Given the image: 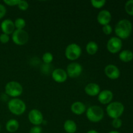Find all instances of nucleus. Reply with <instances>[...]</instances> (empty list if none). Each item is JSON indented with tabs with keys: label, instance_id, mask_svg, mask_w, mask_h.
Instances as JSON below:
<instances>
[{
	"label": "nucleus",
	"instance_id": "obj_1",
	"mask_svg": "<svg viewBox=\"0 0 133 133\" xmlns=\"http://www.w3.org/2000/svg\"><path fill=\"white\" fill-rule=\"evenodd\" d=\"M132 30V23L127 19H122L116 23L114 32L118 38L127 39L131 35Z\"/></svg>",
	"mask_w": 133,
	"mask_h": 133
},
{
	"label": "nucleus",
	"instance_id": "obj_2",
	"mask_svg": "<svg viewBox=\"0 0 133 133\" xmlns=\"http://www.w3.org/2000/svg\"><path fill=\"white\" fill-rule=\"evenodd\" d=\"M104 110L101 107L97 105H93L86 110V116L87 118L90 122L93 123H97L99 122L103 119L104 118Z\"/></svg>",
	"mask_w": 133,
	"mask_h": 133
},
{
	"label": "nucleus",
	"instance_id": "obj_3",
	"mask_svg": "<svg viewBox=\"0 0 133 133\" xmlns=\"http://www.w3.org/2000/svg\"><path fill=\"white\" fill-rule=\"evenodd\" d=\"M124 105L119 101L111 102L107 105L106 108L107 114L112 119L120 118L124 112Z\"/></svg>",
	"mask_w": 133,
	"mask_h": 133
},
{
	"label": "nucleus",
	"instance_id": "obj_4",
	"mask_svg": "<svg viewBox=\"0 0 133 133\" xmlns=\"http://www.w3.org/2000/svg\"><path fill=\"white\" fill-rule=\"evenodd\" d=\"M9 110L16 116L22 115L26 110V105L23 101L18 98L11 99L8 103Z\"/></svg>",
	"mask_w": 133,
	"mask_h": 133
},
{
	"label": "nucleus",
	"instance_id": "obj_5",
	"mask_svg": "<svg viewBox=\"0 0 133 133\" xmlns=\"http://www.w3.org/2000/svg\"><path fill=\"white\" fill-rule=\"evenodd\" d=\"M5 94L8 96L18 98L23 93V87L22 84L17 81H12L6 84L5 87Z\"/></svg>",
	"mask_w": 133,
	"mask_h": 133
},
{
	"label": "nucleus",
	"instance_id": "obj_6",
	"mask_svg": "<svg viewBox=\"0 0 133 133\" xmlns=\"http://www.w3.org/2000/svg\"><path fill=\"white\" fill-rule=\"evenodd\" d=\"M81 48L80 47V45L75 43L69 44L65 49V56L69 61H76L81 57Z\"/></svg>",
	"mask_w": 133,
	"mask_h": 133
},
{
	"label": "nucleus",
	"instance_id": "obj_7",
	"mask_svg": "<svg viewBox=\"0 0 133 133\" xmlns=\"http://www.w3.org/2000/svg\"><path fill=\"white\" fill-rule=\"evenodd\" d=\"M29 36L28 32L24 29H15L12 34V40L18 45H23L28 42Z\"/></svg>",
	"mask_w": 133,
	"mask_h": 133
},
{
	"label": "nucleus",
	"instance_id": "obj_8",
	"mask_svg": "<svg viewBox=\"0 0 133 133\" xmlns=\"http://www.w3.org/2000/svg\"><path fill=\"white\" fill-rule=\"evenodd\" d=\"M123 45L122 40L117 36L110 38L107 44V49L112 54H116L121 51Z\"/></svg>",
	"mask_w": 133,
	"mask_h": 133
},
{
	"label": "nucleus",
	"instance_id": "obj_9",
	"mask_svg": "<svg viewBox=\"0 0 133 133\" xmlns=\"http://www.w3.org/2000/svg\"><path fill=\"white\" fill-rule=\"evenodd\" d=\"M83 72V66L78 62H73L69 64L66 68L68 77L72 79L77 78Z\"/></svg>",
	"mask_w": 133,
	"mask_h": 133
},
{
	"label": "nucleus",
	"instance_id": "obj_10",
	"mask_svg": "<svg viewBox=\"0 0 133 133\" xmlns=\"http://www.w3.org/2000/svg\"><path fill=\"white\" fill-rule=\"evenodd\" d=\"M28 119L34 126H40L44 122V116L40 110L33 109L29 112Z\"/></svg>",
	"mask_w": 133,
	"mask_h": 133
},
{
	"label": "nucleus",
	"instance_id": "obj_11",
	"mask_svg": "<svg viewBox=\"0 0 133 133\" xmlns=\"http://www.w3.org/2000/svg\"><path fill=\"white\" fill-rule=\"evenodd\" d=\"M105 74L110 79L116 80L120 76V70L116 65L108 64L105 68Z\"/></svg>",
	"mask_w": 133,
	"mask_h": 133
},
{
	"label": "nucleus",
	"instance_id": "obj_12",
	"mask_svg": "<svg viewBox=\"0 0 133 133\" xmlns=\"http://www.w3.org/2000/svg\"><path fill=\"white\" fill-rule=\"evenodd\" d=\"M114 97V94L111 90H104L101 91L97 96V99L100 103L103 105H109L112 102Z\"/></svg>",
	"mask_w": 133,
	"mask_h": 133
},
{
	"label": "nucleus",
	"instance_id": "obj_13",
	"mask_svg": "<svg viewBox=\"0 0 133 133\" xmlns=\"http://www.w3.org/2000/svg\"><path fill=\"white\" fill-rule=\"evenodd\" d=\"M53 80L58 83H64L68 79V75L66 70L62 68H56L51 74Z\"/></svg>",
	"mask_w": 133,
	"mask_h": 133
},
{
	"label": "nucleus",
	"instance_id": "obj_14",
	"mask_svg": "<svg viewBox=\"0 0 133 133\" xmlns=\"http://www.w3.org/2000/svg\"><path fill=\"white\" fill-rule=\"evenodd\" d=\"M112 19V14L107 10H101L97 16V21L102 26L106 25L110 23Z\"/></svg>",
	"mask_w": 133,
	"mask_h": 133
},
{
	"label": "nucleus",
	"instance_id": "obj_15",
	"mask_svg": "<svg viewBox=\"0 0 133 133\" xmlns=\"http://www.w3.org/2000/svg\"><path fill=\"white\" fill-rule=\"evenodd\" d=\"M1 29L3 33L6 35H11L15 31L14 22L10 19H4L1 23Z\"/></svg>",
	"mask_w": 133,
	"mask_h": 133
},
{
	"label": "nucleus",
	"instance_id": "obj_16",
	"mask_svg": "<svg viewBox=\"0 0 133 133\" xmlns=\"http://www.w3.org/2000/svg\"><path fill=\"white\" fill-rule=\"evenodd\" d=\"M84 92L88 96L94 97L98 96L100 90V87L97 84L94 83H88L84 88Z\"/></svg>",
	"mask_w": 133,
	"mask_h": 133
},
{
	"label": "nucleus",
	"instance_id": "obj_17",
	"mask_svg": "<svg viewBox=\"0 0 133 133\" xmlns=\"http://www.w3.org/2000/svg\"><path fill=\"white\" fill-rule=\"evenodd\" d=\"M87 110V107L81 101H75L71 105V111L75 115L80 116Z\"/></svg>",
	"mask_w": 133,
	"mask_h": 133
},
{
	"label": "nucleus",
	"instance_id": "obj_18",
	"mask_svg": "<svg viewBox=\"0 0 133 133\" xmlns=\"http://www.w3.org/2000/svg\"><path fill=\"white\" fill-rule=\"evenodd\" d=\"M5 127L8 132L11 133L15 132L18 131L19 127V122L15 119H10L6 122Z\"/></svg>",
	"mask_w": 133,
	"mask_h": 133
},
{
	"label": "nucleus",
	"instance_id": "obj_19",
	"mask_svg": "<svg viewBox=\"0 0 133 133\" xmlns=\"http://www.w3.org/2000/svg\"><path fill=\"white\" fill-rule=\"evenodd\" d=\"M64 129L67 133H75L77 129V126L74 121L67 119L64 123Z\"/></svg>",
	"mask_w": 133,
	"mask_h": 133
},
{
	"label": "nucleus",
	"instance_id": "obj_20",
	"mask_svg": "<svg viewBox=\"0 0 133 133\" xmlns=\"http://www.w3.org/2000/svg\"><path fill=\"white\" fill-rule=\"evenodd\" d=\"M119 58L123 62H129L133 59V53L132 51L125 49L122 51L119 54Z\"/></svg>",
	"mask_w": 133,
	"mask_h": 133
},
{
	"label": "nucleus",
	"instance_id": "obj_21",
	"mask_svg": "<svg viewBox=\"0 0 133 133\" xmlns=\"http://www.w3.org/2000/svg\"><path fill=\"white\" fill-rule=\"evenodd\" d=\"M99 46L94 41H90L86 45V51L90 55H94L98 51Z\"/></svg>",
	"mask_w": 133,
	"mask_h": 133
},
{
	"label": "nucleus",
	"instance_id": "obj_22",
	"mask_svg": "<svg viewBox=\"0 0 133 133\" xmlns=\"http://www.w3.org/2000/svg\"><path fill=\"white\" fill-rule=\"evenodd\" d=\"M16 29H23L26 25V22L23 18H18L14 22Z\"/></svg>",
	"mask_w": 133,
	"mask_h": 133
},
{
	"label": "nucleus",
	"instance_id": "obj_23",
	"mask_svg": "<svg viewBox=\"0 0 133 133\" xmlns=\"http://www.w3.org/2000/svg\"><path fill=\"white\" fill-rule=\"evenodd\" d=\"M42 61L46 64L51 63L53 61V55L49 52H46L42 55Z\"/></svg>",
	"mask_w": 133,
	"mask_h": 133
},
{
	"label": "nucleus",
	"instance_id": "obj_24",
	"mask_svg": "<svg viewBox=\"0 0 133 133\" xmlns=\"http://www.w3.org/2000/svg\"><path fill=\"white\" fill-rule=\"evenodd\" d=\"M90 3L93 7L95 9H99L103 7L106 4V1L105 0H101V1H96V0H92L90 1Z\"/></svg>",
	"mask_w": 133,
	"mask_h": 133
},
{
	"label": "nucleus",
	"instance_id": "obj_25",
	"mask_svg": "<svg viewBox=\"0 0 133 133\" xmlns=\"http://www.w3.org/2000/svg\"><path fill=\"white\" fill-rule=\"evenodd\" d=\"M125 10L130 16H133V0H129L125 5Z\"/></svg>",
	"mask_w": 133,
	"mask_h": 133
},
{
	"label": "nucleus",
	"instance_id": "obj_26",
	"mask_svg": "<svg viewBox=\"0 0 133 133\" xmlns=\"http://www.w3.org/2000/svg\"><path fill=\"white\" fill-rule=\"evenodd\" d=\"M17 6H18V9H20L21 10H22V11H25V10H27L29 9V5L27 1H24V0H19V3H18Z\"/></svg>",
	"mask_w": 133,
	"mask_h": 133
},
{
	"label": "nucleus",
	"instance_id": "obj_27",
	"mask_svg": "<svg viewBox=\"0 0 133 133\" xmlns=\"http://www.w3.org/2000/svg\"><path fill=\"white\" fill-rule=\"evenodd\" d=\"M112 126L114 129H119L122 126V121L120 118L113 119L112 122Z\"/></svg>",
	"mask_w": 133,
	"mask_h": 133
},
{
	"label": "nucleus",
	"instance_id": "obj_28",
	"mask_svg": "<svg viewBox=\"0 0 133 133\" xmlns=\"http://www.w3.org/2000/svg\"><path fill=\"white\" fill-rule=\"evenodd\" d=\"M102 31L103 33L106 35H110L112 32V27L110 24L103 26Z\"/></svg>",
	"mask_w": 133,
	"mask_h": 133
},
{
	"label": "nucleus",
	"instance_id": "obj_29",
	"mask_svg": "<svg viewBox=\"0 0 133 133\" xmlns=\"http://www.w3.org/2000/svg\"><path fill=\"white\" fill-rule=\"evenodd\" d=\"M9 40H10L9 35L4 33L0 35V42H1V43H2V44H7Z\"/></svg>",
	"mask_w": 133,
	"mask_h": 133
},
{
	"label": "nucleus",
	"instance_id": "obj_30",
	"mask_svg": "<svg viewBox=\"0 0 133 133\" xmlns=\"http://www.w3.org/2000/svg\"><path fill=\"white\" fill-rule=\"evenodd\" d=\"M19 0H4V3L10 6H17Z\"/></svg>",
	"mask_w": 133,
	"mask_h": 133
},
{
	"label": "nucleus",
	"instance_id": "obj_31",
	"mask_svg": "<svg viewBox=\"0 0 133 133\" xmlns=\"http://www.w3.org/2000/svg\"><path fill=\"white\" fill-rule=\"evenodd\" d=\"M29 133H42V129L40 126H33L30 129Z\"/></svg>",
	"mask_w": 133,
	"mask_h": 133
},
{
	"label": "nucleus",
	"instance_id": "obj_32",
	"mask_svg": "<svg viewBox=\"0 0 133 133\" xmlns=\"http://www.w3.org/2000/svg\"><path fill=\"white\" fill-rule=\"evenodd\" d=\"M6 13V7L3 4L0 3V19H2Z\"/></svg>",
	"mask_w": 133,
	"mask_h": 133
},
{
	"label": "nucleus",
	"instance_id": "obj_33",
	"mask_svg": "<svg viewBox=\"0 0 133 133\" xmlns=\"http://www.w3.org/2000/svg\"><path fill=\"white\" fill-rule=\"evenodd\" d=\"M87 133H99V132H97V131H96V130L91 129V130H89V131H88Z\"/></svg>",
	"mask_w": 133,
	"mask_h": 133
},
{
	"label": "nucleus",
	"instance_id": "obj_34",
	"mask_svg": "<svg viewBox=\"0 0 133 133\" xmlns=\"http://www.w3.org/2000/svg\"><path fill=\"white\" fill-rule=\"evenodd\" d=\"M109 133H120V132H118V131H110Z\"/></svg>",
	"mask_w": 133,
	"mask_h": 133
},
{
	"label": "nucleus",
	"instance_id": "obj_35",
	"mask_svg": "<svg viewBox=\"0 0 133 133\" xmlns=\"http://www.w3.org/2000/svg\"><path fill=\"white\" fill-rule=\"evenodd\" d=\"M0 131H1V125H0Z\"/></svg>",
	"mask_w": 133,
	"mask_h": 133
}]
</instances>
